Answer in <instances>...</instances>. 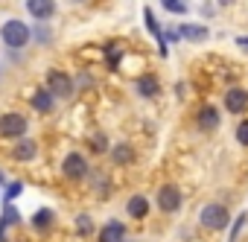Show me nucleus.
<instances>
[{
  "label": "nucleus",
  "instance_id": "nucleus-1",
  "mask_svg": "<svg viewBox=\"0 0 248 242\" xmlns=\"http://www.w3.org/2000/svg\"><path fill=\"white\" fill-rule=\"evenodd\" d=\"M0 38H3L6 47L18 50V47H27L30 38H32V30L24 24V21H6L3 27H0Z\"/></svg>",
  "mask_w": 248,
  "mask_h": 242
},
{
  "label": "nucleus",
  "instance_id": "nucleus-2",
  "mask_svg": "<svg viewBox=\"0 0 248 242\" xmlns=\"http://www.w3.org/2000/svg\"><path fill=\"white\" fill-rule=\"evenodd\" d=\"M228 207L225 204H204V210H202V216H199V222H202V227H207V230H222V227H228Z\"/></svg>",
  "mask_w": 248,
  "mask_h": 242
},
{
  "label": "nucleus",
  "instance_id": "nucleus-3",
  "mask_svg": "<svg viewBox=\"0 0 248 242\" xmlns=\"http://www.w3.org/2000/svg\"><path fill=\"white\" fill-rule=\"evenodd\" d=\"M0 135L12 137V140L27 137V117H21V114H3V117H0Z\"/></svg>",
  "mask_w": 248,
  "mask_h": 242
},
{
  "label": "nucleus",
  "instance_id": "nucleus-4",
  "mask_svg": "<svg viewBox=\"0 0 248 242\" xmlns=\"http://www.w3.org/2000/svg\"><path fill=\"white\" fill-rule=\"evenodd\" d=\"M47 91L53 93V99L56 96H70L73 93V79L62 70H50L47 73Z\"/></svg>",
  "mask_w": 248,
  "mask_h": 242
},
{
  "label": "nucleus",
  "instance_id": "nucleus-5",
  "mask_svg": "<svg viewBox=\"0 0 248 242\" xmlns=\"http://www.w3.org/2000/svg\"><path fill=\"white\" fill-rule=\"evenodd\" d=\"M62 172H64L70 181H79V178L88 175V161H85L79 152H70V155L64 158V164H62Z\"/></svg>",
  "mask_w": 248,
  "mask_h": 242
},
{
  "label": "nucleus",
  "instance_id": "nucleus-6",
  "mask_svg": "<svg viewBox=\"0 0 248 242\" xmlns=\"http://www.w3.org/2000/svg\"><path fill=\"white\" fill-rule=\"evenodd\" d=\"M158 207H161L164 213H175V210L181 207V193H178L175 184H167V187L158 190Z\"/></svg>",
  "mask_w": 248,
  "mask_h": 242
},
{
  "label": "nucleus",
  "instance_id": "nucleus-7",
  "mask_svg": "<svg viewBox=\"0 0 248 242\" xmlns=\"http://www.w3.org/2000/svg\"><path fill=\"white\" fill-rule=\"evenodd\" d=\"M27 12L38 21H47L56 12V0H27Z\"/></svg>",
  "mask_w": 248,
  "mask_h": 242
},
{
  "label": "nucleus",
  "instance_id": "nucleus-8",
  "mask_svg": "<svg viewBox=\"0 0 248 242\" xmlns=\"http://www.w3.org/2000/svg\"><path fill=\"white\" fill-rule=\"evenodd\" d=\"M225 108H228L231 114L245 111V108H248V93H245L242 88H231V91L225 93Z\"/></svg>",
  "mask_w": 248,
  "mask_h": 242
},
{
  "label": "nucleus",
  "instance_id": "nucleus-9",
  "mask_svg": "<svg viewBox=\"0 0 248 242\" xmlns=\"http://www.w3.org/2000/svg\"><path fill=\"white\" fill-rule=\"evenodd\" d=\"M207 27H202V24H181L178 27V38H184V41H207Z\"/></svg>",
  "mask_w": 248,
  "mask_h": 242
},
{
  "label": "nucleus",
  "instance_id": "nucleus-10",
  "mask_svg": "<svg viewBox=\"0 0 248 242\" xmlns=\"http://www.w3.org/2000/svg\"><path fill=\"white\" fill-rule=\"evenodd\" d=\"M199 129H202V132L219 129V111H216L213 105H204V108L199 111Z\"/></svg>",
  "mask_w": 248,
  "mask_h": 242
},
{
  "label": "nucleus",
  "instance_id": "nucleus-11",
  "mask_svg": "<svg viewBox=\"0 0 248 242\" xmlns=\"http://www.w3.org/2000/svg\"><path fill=\"white\" fill-rule=\"evenodd\" d=\"M126 239V227L120 222H108L102 230H99V242H123Z\"/></svg>",
  "mask_w": 248,
  "mask_h": 242
},
{
  "label": "nucleus",
  "instance_id": "nucleus-12",
  "mask_svg": "<svg viewBox=\"0 0 248 242\" xmlns=\"http://www.w3.org/2000/svg\"><path fill=\"white\" fill-rule=\"evenodd\" d=\"M35 152H38V146H35V140H18V146L12 149V158L15 161H32L35 158Z\"/></svg>",
  "mask_w": 248,
  "mask_h": 242
},
{
  "label": "nucleus",
  "instance_id": "nucleus-13",
  "mask_svg": "<svg viewBox=\"0 0 248 242\" xmlns=\"http://www.w3.org/2000/svg\"><path fill=\"white\" fill-rule=\"evenodd\" d=\"M126 210H129L132 219H143V216L149 213V201H146V196H132L129 204H126Z\"/></svg>",
  "mask_w": 248,
  "mask_h": 242
},
{
  "label": "nucleus",
  "instance_id": "nucleus-14",
  "mask_svg": "<svg viewBox=\"0 0 248 242\" xmlns=\"http://www.w3.org/2000/svg\"><path fill=\"white\" fill-rule=\"evenodd\" d=\"M21 222V213H18V207L12 204V201H3V213H0V225L3 227H9V225H18Z\"/></svg>",
  "mask_w": 248,
  "mask_h": 242
},
{
  "label": "nucleus",
  "instance_id": "nucleus-15",
  "mask_svg": "<svg viewBox=\"0 0 248 242\" xmlns=\"http://www.w3.org/2000/svg\"><path fill=\"white\" fill-rule=\"evenodd\" d=\"M111 158H114V164H132L135 161V149L126 146V143H120V146L111 149Z\"/></svg>",
  "mask_w": 248,
  "mask_h": 242
},
{
  "label": "nucleus",
  "instance_id": "nucleus-16",
  "mask_svg": "<svg viewBox=\"0 0 248 242\" xmlns=\"http://www.w3.org/2000/svg\"><path fill=\"white\" fill-rule=\"evenodd\" d=\"M32 105H35L38 111H53V93H50L47 88L35 91V93H32Z\"/></svg>",
  "mask_w": 248,
  "mask_h": 242
},
{
  "label": "nucleus",
  "instance_id": "nucleus-17",
  "mask_svg": "<svg viewBox=\"0 0 248 242\" xmlns=\"http://www.w3.org/2000/svg\"><path fill=\"white\" fill-rule=\"evenodd\" d=\"M138 91H140V96H158L161 85H158V79H155V76H143V79L138 82Z\"/></svg>",
  "mask_w": 248,
  "mask_h": 242
},
{
  "label": "nucleus",
  "instance_id": "nucleus-18",
  "mask_svg": "<svg viewBox=\"0 0 248 242\" xmlns=\"http://www.w3.org/2000/svg\"><path fill=\"white\" fill-rule=\"evenodd\" d=\"M143 18H146V27H149V32L161 41V27H158V21H155V15H152V9H143ZM161 56H167V44L161 41Z\"/></svg>",
  "mask_w": 248,
  "mask_h": 242
},
{
  "label": "nucleus",
  "instance_id": "nucleus-19",
  "mask_svg": "<svg viewBox=\"0 0 248 242\" xmlns=\"http://www.w3.org/2000/svg\"><path fill=\"white\" fill-rule=\"evenodd\" d=\"M53 219H56V216H53V210H47V207H44V210H38V213L32 216V225H35L38 230H47V227L53 225Z\"/></svg>",
  "mask_w": 248,
  "mask_h": 242
},
{
  "label": "nucleus",
  "instance_id": "nucleus-20",
  "mask_svg": "<svg viewBox=\"0 0 248 242\" xmlns=\"http://www.w3.org/2000/svg\"><path fill=\"white\" fill-rule=\"evenodd\" d=\"M161 6L167 12H175V15H184L190 6H187V0H161Z\"/></svg>",
  "mask_w": 248,
  "mask_h": 242
},
{
  "label": "nucleus",
  "instance_id": "nucleus-21",
  "mask_svg": "<svg viewBox=\"0 0 248 242\" xmlns=\"http://www.w3.org/2000/svg\"><path fill=\"white\" fill-rule=\"evenodd\" d=\"M236 140H239L242 146H248V120H242V123L236 126Z\"/></svg>",
  "mask_w": 248,
  "mask_h": 242
},
{
  "label": "nucleus",
  "instance_id": "nucleus-22",
  "mask_svg": "<svg viewBox=\"0 0 248 242\" xmlns=\"http://www.w3.org/2000/svg\"><path fill=\"white\" fill-rule=\"evenodd\" d=\"M21 190H24V184H21V181H12L9 190H6V198H3V201H12L15 196H21Z\"/></svg>",
  "mask_w": 248,
  "mask_h": 242
},
{
  "label": "nucleus",
  "instance_id": "nucleus-23",
  "mask_svg": "<svg viewBox=\"0 0 248 242\" xmlns=\"http://www.w3.org/2000/svg\"><path fill=\"white\" fill-rule=\"evenodd\" d=\"M245 219H248L245 213H239V216H236V225H233V230H231V236H228L231 242H236V236H239V230H242V225H245Z\"/></svg>",
  "mask_w": 248,
  "mask_h": 242
},
{
  "label": "nucleus",
  "instance_id": "nucleus-24",
  "mask_svg": "<svg viewBox=\"0 0 248 242\" xmlns=\"http://www.w3.org/2000/svg\"><path fill=\"white\" fill-rule=\"evenodd\" d=\"M105 146H108V143H105V135H93V137H91V149H93V152H102Z\"/></svg>",
  "mask_w": 248,
  "mask_h": 242
},
{
  "label": "nucleus",
  "instance_id": "nucleus-25",
  "mask_svg": "<svg viewBox=\"0 0 248 242\" xmlns=\"http://www.w3.org/2000/svg\"><path fill=\"white\" fill-rule=\"evenodd\" d=\"M91 216H79V233H91Z\"/></svg>",
  "mask_w": 248,
  "mask_h": 242
},
{
  "label": "nucleus",
  "instance_id": "nucleus-26",
  "mask_svg": "<svg viewBox=\"0 0 248 242\" xmlns=\"http://www.w3.org/2000/svg\"><path fill=\"white\" fill-rule=\"evenodd\" d=\"M108 61H111V67H117V61H120V53H117V47H114V44L108 47Z\"/></svg>",
  "mask_w": 248,
  "mask_h": 242
},
{
  "label": "nucleus",
  "instance_id": "nucleus-27",
  "mask_svg": "<svg viewBox=\"0 0 248 242\" xmlns=\"http://www.w3.org/2000/svg\"><path fill=\"white\" fill-rule=\"evenodd\" d=\"M0 242H9V239H6V227H3V225H0Z\"/></svg>",
  "mask_w": 248,
  "mask_h": 242
},
{
  "label": "nucleus",
  "instance_id": "nucleus-28",
  "mask_svg": "<svg viewBox=\"0 0 248 242\" xmlns=\"http://www.w3.org/2000/svg\"><path fill=\"white\" fill-rule=\"evenodd\" d=\"M239 44H242V47H245V50H248V38H239Z\"/></svg>",
  "mask_w": 248,
  "mask_h": 242
},
{
  "label": "nucleus",
  "instance_id": "nucleus-29",
  "mask_svg": "<svg viewBox=\"0 0 248 242\" xmlns=\"http://www.w3.org/2000/svg\"><path fill=\"white\" fill-rule=\"evenodd\" d=\"M219 3H222V6H231V3H233V0H219Z\"/></svg>",
  "mask_w": 248,
  "mask_h": 242
},
{
  "label": "nucleus",
  "instance_id": "nucleus-30",
  "mask_svg": "<svg viewBox=\"0 0 248 242\" xmlns=\"http://www.w3.org/2000/svg\"><path fill=\"white\" fill-rule=\"evenodd\" d=\"M0 184H6V178H3V172H0Z\"/></svg>",
  "mask_w": 248,
  "mask_h": 242
},
{
  "label": "nucleus",
  "instance_id": "nucleus-31",
  "mask_svg": "<svg viewBox=\"0 0 248 242\" xmlns=\"http://www.w3.org/2000/svg\"><path fill=\"white\" fill-rule=\"evenodd\" d=\"M73 3H85V0H73Z\"/></svg>",
  "mask_w": 248,
  "mask_h": 242
}]
</instances>
